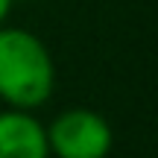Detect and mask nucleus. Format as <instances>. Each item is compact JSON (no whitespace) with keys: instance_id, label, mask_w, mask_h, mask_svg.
<instances>
[{"instance_id":"1","label":"nucleus","mask_w":158,"mask_h":158,"mask_svg":"<svg viewBox=\"0 0 158 158\" xmlns=\"http://www.w3.org/2000/svg\"><path fill=\"white\" fill-rule=\"evenodd\" d=\"M56 64L47 44L23 27H0V100L6 108L35 111L53 97Z\"/></svg>"},{"instance_id":"2","label":"nucleus","mask_w":158,"mask_h":158,"mask_svg":"<svg viewBox=\"0 0 158 158\" xmlns=\"http://www.w3.org/2000/svg\"><path fill=\"white\" fill-rule=\"evenodd\" d=\"M44 132L47 149L56 158H108L114 147L108 120L94 108H64Z\"/></svg>"},{"instance_id":"3","label":"nucleus","mask_w":158,"mask_h":158,"mask_svg":"<svg viewBox=\"0 0 158 158\" xmlns=\"http://www.w3.org/2000/svg\"><path fill=\"white\" fill-rule=\"evenodd\" d=\"M0 158H50L44 123L32 111H0Z\"/></svg>"},{"instance_id":"4","label":"nucleus","mask_w":158,"mask_h":158,"mask_svg":"<svg viewBox=\"0 0 158 158\" xmlns=\"http://www.w3.org/2000/svg\"><path fill=\"white\" fill-rule=\"evenodd\" d=\"M9 12H12V0H0V27L6 23V18H9Z\"/></svg>"}]
</instances>
